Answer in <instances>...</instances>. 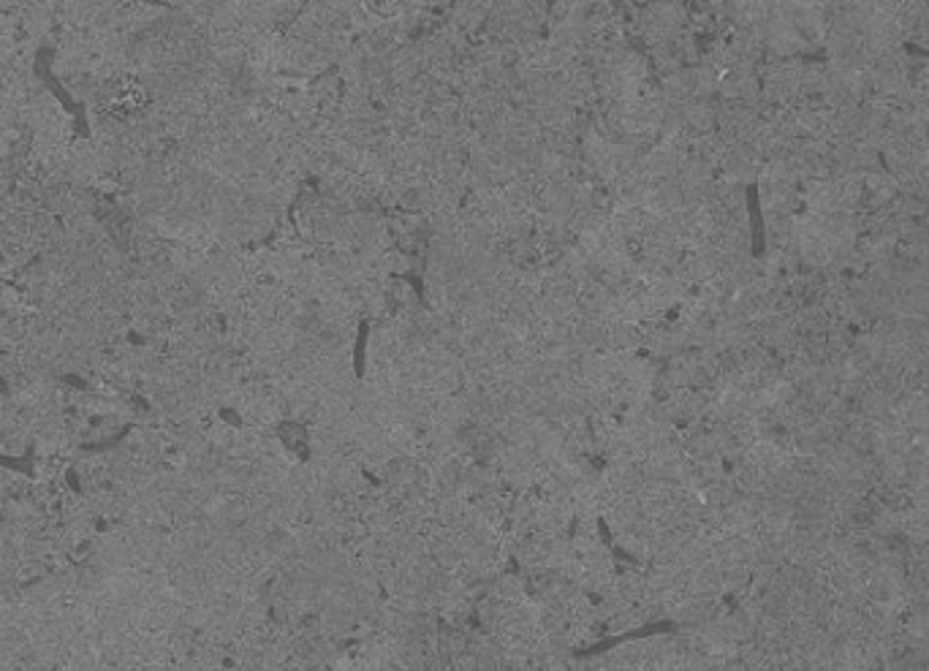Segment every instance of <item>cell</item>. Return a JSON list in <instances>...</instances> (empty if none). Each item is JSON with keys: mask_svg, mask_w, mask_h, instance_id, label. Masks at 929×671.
<instances>
[{"mask_svg": "<svg viewBox=\"0 0 929 671\" xmlns=\"http://www.w3.org/2000/svg\"><path fill=\"white\" fill-rule=\"evenodd\" d=\"M411 267L413 258L406 253V250H400V247H386V250H384V269H386L389 278H392V275H406Z\"/></svg>", "mask_w": 929, "mask_h": 671, "instance_id": "5", "label": "cell"}, {"mask_svg": "<svg viewBox=\"0 0 929 671\" xmlns=\"http://www.w3.org/2000/svg\"><path fill=\"white\" fill-rule=\"evenodd\" d=\"M688 592L691 595H704V598H718L723 592L721 565L713 560V562L691 568L688 571Z\"/></svg>", "mask_w": 929, "mask_h": 671, "instance_id": "1", "label": "cell"}, {"mask_svg": "<svg viewBox=\"0 0 929 671\" xmlns=\"http://www.w3.org/2000/svg\"><path fill=\"white\" fill-rule=\"evenodd\" d=\"M487 595H492V598H498V601H506V603L524 601V598L530 595L527 579L519 576V573H512V571H498V573L490 579Z\"/></svg>", "mask_w": 929, "mask_h": 671, "instance_id": "3", "label": "cell"}, {"mask_svg": "<svg viewBox=\"0 0 929 671\" xmlns=\"http://www.w3.org/2000/svg\"><path fill=\"white\" fill-rule=\"evenodd\" d=\"M607 324L609 321H587L576 319L574 321V342L582 351H607Z\"/></svg>", "mask_w": 929, "mask_h": 671, "instance_id": "4", "label": "cell"}, {"mask_svg": "<svg viewBox=\"0 0 929 671\" xmlns=\"http://www.w3.org/2000/svg\"><path fill=\"white\" fill-rule=\"evenodd\" d=\"M644 342L641 327L630 321H609L607 324V351L612 353H633Z\"/></svg>", "mask_w": 929, "mask_h": 671, "instance_id": "2", "label": "cell"}]
</instances>
